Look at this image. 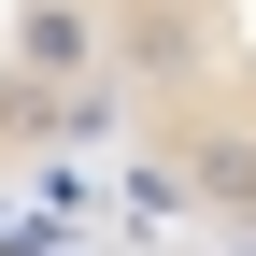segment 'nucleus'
<instances>
[{"label": "nucleus", "instance_id": "obj_1", "mask_svg": "<svg viewBox=\"0 0 256 256\" xmlns=\"http://www.w3.org/2000/svg\"><path fill=\"white\" fill-rule=\"evenodd\" d=\"M14 72H28V86H86V72H100V0H28Z\"/></svg>", "mask_w": 256, "mask_h": 256}]
</instances>
